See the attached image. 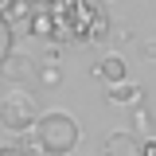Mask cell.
Returning <instances> with one entry per match:
<instances>
[{"label": "cell", "instance_id": "obj_4", "mask_svg": "<svg viewBox=\"0 0 156 156\" xmlns=\"http://www.w3.org/2000/svg\"><path fill=\"white\" fill-rule=\"evenodd\" d=\"M101 156H144V140L133 133H109L101 140Z\"/></svg>", "mask_w": 156, "mask_h": 156}, {"label": "cell", "instance_id": "obj_1", "mask_svg": "<svg viewBox=\"0 0 156 156\" xmlns=\"http://www.w3.org/2000/svg\"><path fill=\"white\" fill-rule=\"evenodd\" d=\"M51 35L58 43H101L109 35V20L98 12L90 0H62L51 8Z\"/></svg>", "mask_w": 156, "mask_h": 156}, {"label": "cell", "instance_id": "obj_16", "mask_svg": "<svg viewBox=\"0 0 156 156\" xmlns=\"http://www.w3.org/2000/svg\"><path fill=\"white\" fill-rule=\"evenodd\" d=\"M35 8H55V4H62V0H31Z\"/></svg>", "mask_w": 156, "mask_h": 156}, {"label": "cell", "instance_id": "obj_13", "mask_svg": "<svg viewBox=\"0 0 156 156\" xmlns=\"http://www.w3.org/2000/svg\"><path fill=\"white\" fill-rule=\"evenodd\" d=\"M8 55H12V27L0 20V62H4Z\"/></svg>", "mask_w": 156, "mask_h": 156}, {"label": "cell", "instance_id": "obj_7", "mask_svg": "<svg viewBox=\"0 0 156 156\" xmlns=\"http://www.w3.org/2000/svg\"><path fill=\"white\" fill-rule=\"evenodd\" d=\"M109 105H129V109H140L144 105V86L140 82H121V86H109Z\"/></svg>", "mask_w": 156, "mask_h": 156}, {"label": "cell", "instance_id": "obj_11", "mask_svg": "<svg viewBox=\"0 0 156 156\" xmlns=\"http://www.w3.org/2000/svg\"><path fill=\"white\" fill-rule=\"evenodd\" d=\"M16 156H47V148H43V140H39V133H23L16 144Z\"/></svg>", "mask_w": 156, "mask_h": 156}, {"label": "cell", "instance_id": "obj_10", "mask_svg": "<svg viewBox=\"0 0 156 156\" xmlns=\"http://www.w3.org/2000/svg\"><path fill=\"white\" fill-rule=\"evenodd\" d=\"M133 136H148V140H156V125H152V117H148L144 105L133 113Z\"/></svg>", "mask_w": 156, "mask_h": 156}, {"label": "cell", "instance_id": "obj_3", "mask_svg": "<svg viewBox=\"0 0 156 156\" xmlns=\"http://www.w3.org/2000/svg\"><path fill=\"white\" fill-rule=\"evenodd\" d=\"M0 125L12 129V133H31V125H39V105H35V94H27L23 86L8 90L0 98Z\"/></svg>", "mask_w": 156, "mask_h": 156}, {"label": "cell", "instance_id": "obj_18", "mask_svg": "<svg viewBox=\"0 0 156 156\" xmlns=\"http://www.w3.org/2000/svg\"><path fill=\"white\" fill-rule=\"evenodd\" d=\"M0 156H16V148H0Z\"/></svg>", "mask_w": 156, "mask_h": 156}, {"label": "cell", "instance_id": "obj_14", "mask_svg": "<svg viewBox=\"0 0 156 156\" xmlns=\"http://www.w3.org/2000/svg\"><path fill=\"white\" fill-rule=\"evenodd\" d=\"M140 55H144V58H156V39H144V43H140Z\"/></svg>", "mask_w": 156, "mask_h": 156}, {"label": "cell", "instance_id": "obj_5", "mask_svg": "<svg viewBox=\"0 0 156 156\" xmlns=\"http://www.w3.org/2000/svg\"><path fill=\"white\" fill-rule=\"evenodd\" d=\"M94 78H101L105 86H121V82H129V62L121 55H105L94 66Z\"/></svg>", "mask_w": 156, "mask_h": 156}, {"label": "cell", "instance_id": "obj_19", "mask_svg": "<svg viewBox=\"0 0 156 156\" xmlns=\"http://www.w3.org/2000/svg\"><path fill=\"white\" fill-rule=\"evenodd\" d=\"M4 4H8V0H0V8H4Z\"/></svg>", "mask_w": 156, "mask_h": 156}, {"label": "cell", "instance_id": "obj_8", "mask_svg": "<svg viewBox=\"0 0 156 156\" xmlns=\"http://www.w3.org/2000/svg\"><path fill=\"white\" fill-rule=\"evenodd\" d=\"M31 16H35V4H31V0H8V4L0 8V20H4L8 27H27Z\"/></svg>", "mask_w": 156, "mask_h": 156}, {"label": "cell", "instance_id": "obj_6", "mask_svg": "<svg viewBox=\"0 0 156 156\" xmlns=\"http://www.w3.org/2000/svg\"><path fill=\"white\" fill-rule=\"evenodd\" d=\"M31 74H35V62L27 55H16V51H12V55L0 62V78H4V82H16L20 86L23 78H31Z\"/></svg>", "mask_w": 156, "mask_h": 156}, {"label": "cell", "instance_id": "obj_9", "mask_svg": "<svg viewBox=\"0 0 156 156\" xmlns=\"http://www.w3.org/2000/svg\"><path fill=\"white\" fill-rule=\"evenodd\" d=\"M35 78H39V86H58L62 82V66H58V58H43L35 66Z\"/></svg>", "mask_w": 156, "mask_h": 156}, {"label": "cell", "instance_id": "obj_12", "mask_svg": "<svg viewBox=\"0 0 156 156\" xmlns=\"http://www.w3.org/2000/svg\"><path fill=\"white\" fill-rule=\"evenodd\" d=\"M51 31H55V23H51V12H43V8H39L35 16L27 20V35H51Z\"/></svg>", "mask_w": 156, "mask_h": 156}, {"label": "cell", "instance_id": "obj_2", "mask_svg": "<svg viewBox=\"0 0 156 156\" xmlns=\"http://www.w3.org/2000/svg\"><path fill=\"white\" fill-rule=\"evenodd\" d=\"M35 133L43 140L47 156H66V152H74V144H78V121L70 113H43Z\"/></svg>", "mask_w": 156, "mask_h": 156}, {"label": "cell", "instance_id": "obj_17", "mask_svg": "<svg viewBox=\"0 0 156 156\" xmlns=\"http://www.w3.org/2000/svg\"><path fill=\"white\" fill-rule=\"evenodd\" d=\"M144 156H156V140H144Z\"/></svg>", "mask_w": 156, "mask_h": 156}, {"label": "cell", "instance_id": "obj_15", "mask_svg": "<svg viewBox=\"0 0 156 156\" xmlns=\"http://www.w3.org/2000/svg\"><path fill=\"white\" fill-rule=\"evenodd\" d=\"M109 35H113V39H133V31H129V27H113Z\"/></svg>", "mask_w": 156, "mask_h": 156}]
</instances>
